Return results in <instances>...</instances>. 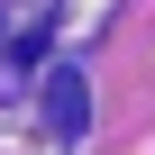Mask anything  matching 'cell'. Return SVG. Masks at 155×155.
<instances>
[{"label": "cell", "mask_w": 155, "mask_h": 155, "mask_svg": "<svg viewBox=\"0 0 155 155\" xmlns=\"http://www.w3.org/2000/svg\"><path fill=\"white\" fill-rule=\"evenodd\" d=\"M46 119H55V137H82V119H91L82 73H55V82H46Z\"/></svg>", "instance_id": "cell-1"}]
</instances>
